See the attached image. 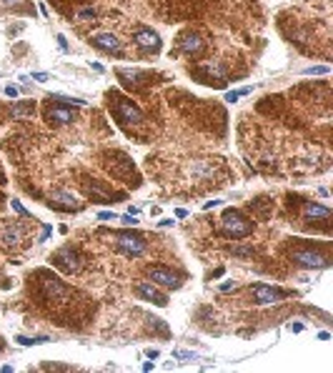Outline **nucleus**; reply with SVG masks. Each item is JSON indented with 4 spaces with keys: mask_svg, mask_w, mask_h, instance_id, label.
<instances>
[{
    "mask_svg": "<svg viewBox=\"0 0 333 373\" xmlns=\"http://www.w3.org/2000/svg\"><path fill=\"white\" fill-rule=\"evenodd\" d=\"M220 231L228 238H246L253 233V223L235 208H226L220 218Z\"/></svg>",
    "mask_w": 333,
    "mask_h": 373,
    "instance_id": "nucleus-1",
    "label": "nucleus"
},
{
    "mask_svg": "<svg viewBox=\"0 0 333 373\" xmlns=\"http://www.w3.org/2000/svg\"><path fill=\"white\" fill-rule=\"evenodd\" d=\"M110 100H116L110 105H113V113H116V118L120 123H140L143 120V113H140V108H138L133 100L123 98L118 93H110Z\"/></svg>",
    "mask_w": 333,
    "mask_h": 373,
    "instance_id": "nucleus-2",
    "label": "nucleus"
},
{
    "mask_svg": "<svg viewBox=\"0 0 333 373\" xmlns=\"http://www.w3.org/2000/svg\"><path fill=\"white\" fill-rule=\"evenodd\" d=\"M50 260H53V266H58L60 271H65V273H78L80 266H83L80 253L73 251L70 246H63L60 251H55V253L50 255Z\"/></svg>",
    "mask_w": 333,
    "mask_h": 373,
    "instance_id": "nucleus-3",
    "label": "nucleus"
},
{
    "mask_svg": "<svg viewBox=\"0 0 333 373\" xmlns=\"http://www.w3.org/2000/svg\"><path fill=\"white\" fill-rule=\"evenodd\" d=\"M116 243H118V248H120L125 255H133V258H138V255L145 253V240H143V236H140V233L120 231V233H116Z\"/></svg>",
    "mask_w": 333,
    "mask_h": 373,
    "instance_id": "nucleus-4",
    "label": "nucleus"
},
{
    "mask_svg": "<svg viewBox=\"0 0 333 373\" xmlns=\"http://www.w3.org/2000/svg\"><path fill=\"white\" fill-rule=\"evenodd\" d=\"M293 258V263L298 266H303V268H328V258L321 253H316V251H308V248H298L291 253Z\"/></svg>",
    "mask_w": 333,
    "mask_h": 373,
    "instance_id": "nucleus-5",
    "label": "nucleus"
},
{
    "mask_svg": "<svg viewBox=\"0 0 333 373\" xmlns=\"http://www.w3.org/2000/svg\"><path fill=\"white\" fill-rule=\"evenodd\" d=\"M148 278L156 286H163V288H180V278L171 268H165V266H151L148 268Z\"/></svg>",
    "mask_w": 333,
    "mask_h": 373,
    "instance_id": "nucleus-6",
    "label": "nucleus"
},
{
    "mask_svg": "<svg viewBox=\"0 0 333 373\" xmlns=\"http://www.w3.org/2000/svg\"><path fill=\"white\" fill-rule=\"evenodd\" d=\"M251 293H253V303H258V306H273L286 295L283 291H278L273 286H266V283H255L251 288Z\"/></svg>",
    "mask_w": 333,
    "mask_h": 373,
    "instance_id": "nucleus-7",
    "label": "nucleus"
},
{
    "mask_svg": "<svg viewBox=\"0 0 333 373\" xmlns=\"http://www.w3.org/2000/svg\"><path fill=\"white\" fill-rule=\"evenodd\" d=\"M48 206L55 208V211H80V200L73 193H65V191H53Z\"/></svg>",
    "mask_w": 333,
    "mask_h": 373,
    "instance_id": "nucleus-8",
    "label": "nucleus"
},
{
    "mask_svg": "<svg viewBox=\"0 0 333 373\" xmlns=\"http://www.w3.org/2000/svg\"><path fill=\"white\" fill-rule=\"evenodd\" d=\"M136 293L140 298H145V301H151V303H156V306H165L168 303L165 293L158 291V286L153 281H140V283H136Z\"/></svg>",
    "mask_w": 333,
    "mask_h": 373,
    "instance_id": "nucleus-9",
    "label": "nucleus"
},
{
    "mask_svg": "<svg viewBox=\"0 0 333 373\" xmlns=\"http://www.w3.org/2000/svg\"><path fill=\"white\" fill-rule=\"evenodd\" d=\"M40 286H43L45 298H50V301H58V298H65V295H68V288L63 286V281L55 278V275H43Z\"/></svg>",
    "mask_w": 333,
    "mask_h": 373,
    "instance_id": "nucleus-10",
    "label": "nucleus"
},
{
    "mask_svg": "<svg viewBox=\"0 0 333 373\" xmlns=\"http://www.w3.org/2000/svg\"><path fill=\"white\" fill-rule=\"evenodd\" d=\"M133 40H136L138 48H143V50H158L160 48V35L156 30H151V28H138Z\"/></svg>",
    "mask_w": 333,
    "mask_h": 373,
    "instance_id": "nucleus-11",
    "label": "nucleus"
},
{
    "mask_svg": "<svg viewBox=\"0 0 333 373\" xmlns=\"http://www.w3.org/2000/svg\"><path fill=\"white\" fill-rule=\"evenodd\" d=\"M90 43L100 48V50H105V53H123V43L113 35V33H96Z\"/></svg>",
    "mask_w": 333,
    "mask_h": 373,
    "instance_id": "nucleus-12",
    "label": "nucleus"
},
{
    "mask_svg": "<svg viewBox=\"0 0 333 373\" xmlns=\"http://www.w3.org/2000/svg\"><path fill=\"white\" fill-rule=\"evenodd\" d=\"M198 76H206L203 83H223V65L220 63H206L200 70H198Z\"/></svg>",
    "mask_w": 333,
    "mask_h": 373,
    "instance_id": "nucleus-13",
    "label": "nucleus"
},
{
    "mask_svg": "<svg viewBox=\"0 0 333 373\" xmlns=\"http://www.w3.org/2000/svg\"><path fill=\"white\" fill-rule=\"evenodd\" d=\"M303 213H306V218H313V220H326V218H331V208L308 200V203L303 206Z\"/></svg>",
    "mask_w": 333,
    "mask_h": 373,
    "instance_id": "nucleus-14",
    "label": "nucleus"
},
{
    "mask_svg": "<svg viewBox=\"0 0 333 373\" xmlns=\"http://www.w3.org/2000/svg\"><path fill=\"white\" fill-rule=\"evenodd\" d=\"M180 50L188 53V55H198V53H203V40L198 35H186L180 40Z\"/></svg>",
    "mask_w": 333,
    "mask_h": 373,
    "instance_id": "nucleus-15",
    "label": "nucleus"
},
{
    "mask_svg": "<svg viewBox=\"0 0 333 373\" xmlns=\"http://www.w3.org/2000/svg\"><path fill=\"white\" fill-rule=\"evenodd\" d=\"M45 118L50 120V123L65 125V123H70V120H73V113H70L68 108H58V105H55V108H50V110H48V116H45Z\"/></svg>",
    "mask_w": 333,
    "mask_h": 373,
    "instance_id": "nucleus-16",
    "label": "nucleus"
},
{
    "mask_svg": "<svg viewBox=\"0 0 333 373\" xmlns=\"http://www.w3.org/2000/svg\"><path fill=\"white\" fill-rule=\"evenodd\" d=\"M116 73H118V78H125V83H143V80L148 78V73H143V70H131V68H118Z\"/></svg>",
    "mask_w": 333,
    "mask_h": 373,
    "instance_id": "nucleus-17",
    "label": "nucleus"
},
{
    "mask_svg": "<svg viewBox=\"0 0 333 373\" xmlns=\"http://www.w3.org/2000/svg\"><path fill=\"white\" fill-rule=\"evenodd\" d=\"M0 240H3V246H18L20 240V231L18 228H13V226H5V231H3V236H0Z\"/></svg>",
    "mask_w": 333,
    "mask_h": 373,
    "instance_id": "nucleus-18",
    "label": "nucleus"
},
{
    "mask_svg": "<svg viewBox=\"0 0 333 373\" xmlns=\"http://www.w3.org/2000/svg\"><path fill=\"white\" fill-rule=\"evenodd\" d=\"M85 191H88L90 196L98 198V203H113V200H110L113 196H110L108 191H103L100 185H96V183H85Z\"/></svg>",
    "mask_w": 333,
    "mask_h": 373,
    "instance_id": "nucleus-19",
    "label": "nucleus"
},
{
    "mask_svg": "<svg viewBox=\"0 0 333 373\" xmlns=\"http://www.w3.org/2000/svg\"><path fill=\"white\" fill-rule=\"evenodd\" d=\"M328 73H331L328 65H311V68L303 70V76H328Z\"/></svg>",
    "mask_w": 333,
    "mask_h": 373,
    "instance_id": "nucleus-20",
    "label": "nucleus"
},
{
    "mask_svg": "<svg viewBox=\"0 0 333 373\" xmlns=\"http://www.w3.org/2000/svg\"><path fill=\"white\" fill-rule=\"evenodd\" d=\"M50 100H60V103H73V105H88V100H83V98H68V96H58V93H53L50 96Z\"/></svg>",
    "mask_w": 333,
    "mask_h": 373,
    "instance_id": "nucleus-21",
    "label": "nucleus"
},
{
    "mask_svg": "<svg viewBox=\"0 0 333 373\" xmlns=\"http://www.w3.org/2000/svg\"><path fill=\"white\" fill-rule=\"evenodd\" d=\"M231 253H233V255H240V258H248V255H253L255 251L251 248V246H235V248H231Z\"/></svg>",
    "mask_w": 333,
    "mask_h": 373,
    "instance_id": "nucleus-22",
    "label": "nucleus"
},
{
    "mask_svg": "<svg viewBox=\"0 0 333 373\" xmlns=\"http://www.w3.org/2000/svg\"><path fill=\"white\" fill-rule=\"evenodd\" d=\"M10 206H13V211H15L18 216H23V218L30 216V211H28V208H25V206H23L20 200H10Z\"/></svg>",
    "mask_w": 333,
    "mask_h": 373,
    "instance_id": "nucleus-23",
    "label": "nucleus"
},
{
    "mask_svg": "<svg viewBox=\"0 0 333 373\" xmlns=\"http://www.w3.org/2000/svg\"><path fill=\"white\" fill-rule=\"evenodd\" d=\"M173 356L180 358V361H198V356L191 353V351H173Z\"/></svg>",
    "mask_w": 333,
    "mask_h": 373,
    "instance_id": "nucleus-24",
    "label": "nucleus"
},
{
    "mask_svg": "<svg viewBox=\"0 0 333 373\" xmlns=\"http://www.w3.org/2000/svg\"><path fill=\"white\" fill-rule=\"evenodd\" d=\"M96 18V10L93 8H83V10H78V20H93Z\"/></svg>",
    "mask_w": 333,
    "mask_h": 373,
    "instance_id": "nucleus-25",
    "label": "nucleus"
},
{
    "mask_svg": "<svg viewBox=\"0 0 333 373\" xmlns=\"http://www.w3.org/2000/svg\"><path fill=\"white\" fill-rule=\"evenodd\" d=\"M25 113H33V103L30 105H15L13 108V116H25Z\"/></svg>",
    "mask_w": 333,
    "mask_h": 373,
    "instance_id": "nucleus-26",
    "label": "nucleus"
},
{
    "mask_svg": "<svg viewBox=\"0 0 333 373\" xmlns=\"http://www.w3.org/2000/svg\"><path fill=\"white\" fill-rule=\"evenodd\" d=\"M5 96H8V98H18L20 90L15 88V85H5Z\"/></svg>",
    "mask_w": 333,
    "mask_h": 373,
    "instance_id": "nucleus-27",
    "label": "nucleus"
},
{
    "mask_svg": "<svg viewBox=\"0 0 333 373\" xmlns=\"http://www.w3.org/2000/svg\"><path fill=\"white\" fill-rule=\"evenodd\" d=\"M98 220H118V216H116V213H110V211H100Z\"/></svg>",
    "mask_w": 333,
    "mask_h": 373,
    "instance_id": "nucleus-28",
    "label": "nucleus"
},
{
    "mask_svg": "<svg viewBox=\"0 0 333 373\" xmlns=\"http://www.w3.org/2000/svg\"><path fill=\"white\" fill-rule=\"evenodd\" d=\"M118 220H123L125 226H136V223H138V220H136V216H131V213H125V216H120V218H118Z\"/></svg>",
    "mask_w": 333,
    "mask_h": 373,
    "instance_id": "nucleus-29",
    "label": "nucleus"
},
{
    "mask_svg": "<svg viewBox=\"0 0 333 373\" xmlns=\"http://www.w3.org/2000/svg\"><path fill=\"white\" fill-rule=\"evenodd\" d=\"M238 98H240V90H231V93H226V103H235Z\"/></svg>",
    "mask_w": 333,
    "mask_h": 373,
    "instance_id": "nucleus-30",
    "label": "nucleus"
},
{
    "mask_svg": "<svg viewBox=\"0 0 333 373\" xmlns=\"http://www.w3.org/2000/svg\"><path fill=\"white\" fill-rule=\"evenodd\" d=\"M173 223H176L173 218H163V220H158V228H171Z\"/></svg>",
    "mask_w": 333,
    "mask_h": 373,
    "instance_id": "nucleus-31",
    "label": "nucleus"
},
{
    "mask_svg": "<svg viewBox=\"0 0 333 373\" xmlns=\"http://www.w3.org/2000/svg\"><path fill=\"white\" fill-rule=\"evenodd\" d=\"M50 233H53V226H45V228H43V236H40V243H43V240H48V238H50Z\"/></svg>",
    "mask_w": 333,
    "mask_h": 373,
    "instance_id": "nucleus-32",
    "label": "nucleus"
},
{
    "mask_svg": "<svg viewBox=\"0 0 333 373\" xmlns=\"http://www.w3.org/2000/svg\"><path fill=\"white\" fill-rule=\"evenodd\" d=\"M58 45H60V50H68V40H65V35H58Z\"/></svg>",
    "mask_w": 333,
    "mask_h": 373,
    "instance_id": "nucleus-33",
    "label": "nucleus"
},
{
    "mask_svg": "<svg viewBox=\"0 0 333 373\" xmlns=\"http://www.w3.org/2000/svg\"><path fill=\"white\" fill-rule=\"evenodd\" d=\"M33 80H38V83H45V80H48V73H33Z\"/></svg>",
    "mask_w": 333,
    "mask_h": 373,
    "instance_id": "nucleus-34",
    "label": "nucleus"
},
{
    "mask_svg": "<svg viewBox=\"0 0 333 373\" xmlns=\"http://www.w3.org/2000/svg\"><path fill=\"white\" fill-rule=\"evenodd\" d=\"M216 206H220V200H208V203L203 206V211H211V208H216Z\"/></svg>",
    "mask_w": 333,
    "mask_h": 373,
    "instance_id": "nucleus-35",
    "label": "nucleus"
},
{
    "mask_svg": "<svg viewBox=\"0 0 333 373\" xmlns=\"http://www.w3.org/2000/svg\"><path fill=\"white\" fill-rule=\"evenodd\" d=\"M145 356H148V358H158V356H160V351H158V348H148V351H145Z\"/></svg>",
    "mask_w": 333,
    "mask_h": 373,
    "instance_id": "nucleus-36",
    "label": "nucleus"
},
{
    "mask_svg": "<svg viewBox=\"0 0 333 373\" xmlns=\"http://www.w3.org/2000/svg\"><path fill=\"white\" fill-rule=\"evenodd\" d=\"M235 286L233 283H223V286H220V293H228V291H233Z\"/></svg>",
    "mask_w": 333,
    "mask_h": 373,
    "instance_id": "nucleus-37",
    "label": "nucleus"
},
{
    "mask_svg": "<svg viewBox=\"0 0 333 373\" xmlns=\"http://www.w3.org/2000/svg\"><path fill=\"white\" fill-rule=\"evenodd\" d=\"M90 68H93L96 73H103V65H100V63H93V60H90Z\"/></svg>",
    "mask_w": 333,
    "mask_h": 373,
    "instance_id": "nucleus-38",
    "label": "nucleus"
},
{
    "mask_svg": "<svg viewBox=\"0 0 333 373\" xmlns=\"http://www.w3.org/2000/svg\"><path fill=\"white\" fill-rule=\"evenodd\" d=\"M291 331H293V333H301V331H303V326H301V323H291Z\"/></svg>",
    "mask_w": 333,
    "mask_h": 373,
    "instance_id": "nucleus-39",
    "label": "nucleus"
},
{
    "mask_svg": "<svg viewBox=\"0 0 333 373\" xmlns=\"http://www.w3.org/2000/svg\"><path fill=\"white\" fill-rule=\"evenodd\" d=\"M188 216V211H186V208H178L176 211V218H186Z\"/></svg>",
    "mask_w": 333,
    "mask_h": 373,
    "instance_id": "nucleus-40",
    "label": "nucleus"
},
{
    "mask_svg": "<svg viewBox=\"0 0 333 373\" xmlns=\"http://www.w3.org/2000/svg\"><path fill=\"white\" fill-rule=\"evenodd\" d=\"M318 338H321V341H328V338H331V333H326V331H321V333H318Z\"/></svg>",
    "mask_w": 333,
    "mask_h": 373,
    "instance_id": "nucleus-41",
    "label": "nucleus"
},
{
    "mask_svg": "<svg viewBox=\"0 0 333 373\" xmlns=\"http://www.w3.org/2000/svg\"><path fill=\"white\" fill-rule=\"evenodd\" d=\"M20 0H3V5H18Z\"/></svg>",
    "mask_w": 333,
    "mask_h": 373,
    "instance_id": "nucleus-42",
    "label": "nucleus"
},
{
    "mask_svg": "<svg viewBox=\"0 0 333 373\" xmlns=\"http://www.w3.org/2000/svg\"><path fill=\"white\" fill-rule=\"evenodd\" d=\"M0 183H5V180H3V173H0Z\"/></svg>",
    "mask_w": 333,
    "mask_h": 373,
    "instance_id": "nucleus-43",
    "label": "nucleus"
}]
</instances>
